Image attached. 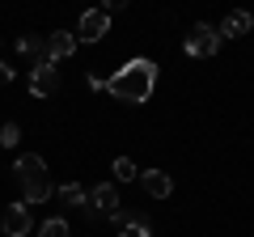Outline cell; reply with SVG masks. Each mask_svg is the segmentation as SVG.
Listing matches in <instances>:
<instances>
[{
  "mask_svg": "<svg viewBox=\"0 0 254 237\" xmlns=\"http://www.w3.org/2000/svg\"><path fill=\"white\" fill-rule=\"evenodd\" d=\"M102 34H110V13L106 9L81 13V30H76V38H81V43H98Z\"/></svg>",
  "mask_w": 254,
  "mask_h": 237,
  "instance_id": "277c9868",
  "label": "cell"
},
{
  "mask_svg": "<svg viewBox=\"0 0 254 237\" xmlns=\"http://www.w3.org/2000/svg\"><path fill=\"white\" fill-rule=\"evenodd\" d=\"M9 81H13V68L4 64V59H0V85H9Z\"/></svg>",
  "mask_w": 254,
  "mask_h": 237,
  "instance_id": "e0dca14e",
  "label": "cell"
},
{
  "mask_svg": "<svg viewBox=\"0 0 254 237\" xmlns=\"http://www.w3.org/2000/svg\"><path fill=\"white\" fill-rule=\"evenodd\" d=\"M250 30H254V17H250L246 9H233V13L225 17V26L216 30V34H220V38H246Z\"/></svg>",
  "mask_w": 254,
  "mask_h": 237,
  "instance_id": "9c48e42d",
  "label": "cell"
},
{
  "mask_svg": "<svg viewBox=\"0 0 254 237\" xmlns=\"http://www.w3.org/2000/svg\"><path fill=\"white\" fill-rule=\"evenodd\" d=\"M110 225L119 229V237H153V229H148L144 216H131V212H110Z\"/></svg>",
  "mask_w": 254,
  "mask_h": 237,
  "instance_id": "8992f818",
  "label": "cell"
},
{
  "mask_svg": "<svg viewBox=\"0 0 254 237\" xmlns=\"http://www.w3.org/2000/svg\"><path fill=\"white\" fill-rule=\"evenodd\" d=\"M60 199L72 203V208H85V199H89V195H85L81 182H64V186H60Z\"/></svg>",
  "mask_w": 254,
  "mask_h": 237,
  "instance_id": "4fadbf2b",
  "label": "cell"
},
{
  "mask_svg": "<svg viewBox=\"0 0 254 237\" xmlns=\"http://www.w3.org/2000/svg\"><path fill=\"white\" fill-rule=\"evenodd\" d=\"M115 178H119V182H136V178H140L136 161H131V157H115Z\"/></svg>",
  "mask_w": 254,
  "mask_h": 237,
  "instance_id": "5bb4252c",
  "label": "cell"
},
{
  "mask_svg": "<svg viewBox=\"0 0 254 237\" xmlns=\"http://www.w3.org/2000/svg\"><path fill=\"white\" fill-rule=\"evenodd\" d=\"M0 229H4V237H26L30 229H34V216H30L26 203H9V212H4Z\"/></svg>",
  "mask_w": 254,
  "mask_h": 237,
  "instance_id": "5b68a950",
  "label": "cell"
},
{
  "mask_svg": "<svg viewBox=\"0 0 254 237\" xmlns=\"http://www.w3.org/2000/svg\"><path fill=\"white\" fill-rule=\"evenodd\" d=\"M17 51L26 55V59H30L34 68L51 64V59H47V38H43V34H21V38H17Z\"/></svg>",
  "mask_w": 254,
  "mask_h": 237,
  "instance_id": "ba28073f",
  "label": "cell"
},
{
  "mask_svg": "<svg viewBox=\"0 0 254 237\" xmlns=\"http://www.w3.org/2000/svg\"><path fill=\"white\" fill-rule=\"evenodd\" d=\"M102 89H106L110 98H119V102L140 106V102H148L153 89H157V64L153 59H127L110 81H102Z\"/></svg>",
  "mask_w": 254,
  "mask_h": 237,
  "instance_id": "6da1fadb",
  "label": "cell"
},
{
  "mask_svg": "<svg viewBox=\"0 0 254 237\" xmlns=\"http://www.w3.org/2000/svg\"><path fill=\"white\" fill-rule=\"evenodd\" d=\"M55 89H60V72H55V64H43V68L30 72V93H34V98H47V93H55Z\"/></svg>",
  "mask_w": 254,
  "mask_h": 237,
  "instance_id": "52a82bcc",
  "label": "cell"
},
{
  "mask_svg": "<svg viewBox=\"0 0 254 237\" xmlns=\"http://www.w3.org/2000/svg\"><path fill=\"white\" fill-rule=\"evenodd\" d=\"M38 237H68V220H60V216L43 220V229H38Z\"/></svg>",
  "mask_w": 254,
  "mask_h": 237,
  "instance_id": "9a60e30c",
  "label": "cell"
},
{
  "mask_svg": "<svg viewBox=\"0 0 254 237\" xmlns=\"http://www.w3.org/2000/svg\"><path fill=\"white\" fill-rule=\"evenodd\" d=\"M17 140H21V127H17V123H4V127H0V144H4V148H13Z\"/></svg>",
  "mask_w": 254,
  "mask_h": 237,
  "instance_id": "2e32d148",
  "label": "cell"
},
{
  "mask_svg": "<svg viewBox=\"0 0 254 237\" xmlns=\"http://www.w3.org/2000/svg\"><path fill=\"white\" fill-rule=\"evenodd\" d=\"M76 51V34H68V30H55V34H47V59H68V55Z\"/></svg>",
  "mask_w": 254,
  "mask_h": 237,
  "instance_id": "8fae6325",
  "label": "cell"
},
{
  "mask_svg": "<svg viewBox=\"0 0 254 237\" xmlns=\"http://www.w3.org/2000/svg\"><path fill=\"white\" fill-rule=\"evenodd\" d=\"M220 43H225V38H220L216 30L208 26V21H195V26H190V34L182 38L187 55H216V51H220Z\"/></svg>",
  "mask_w": 254,
  "mask_h": 237,
  "instance_id": "3957f363",
  "label": "cell"
},
{
  "mask_svg": "<svg viewBox=\"0 0 254 237\" xmlns=\"http://www.w3.org/2000/svg\"><path fill=\"white\" fill-rule=\"evenodd\" d=\"M140 186H144L153 199H165V195L174 191V182H170V174H165V170H144V174H140Z\"/></svg>",
  "mask_w": 254,
  "mask_h": 237,
  "instance_id": "7c38bea8",
  "label": "cell"
},
{
  "mask_svg": "<svg viewBox=\"0 0 254 237\" xmlns=\"http://www.w3.org/2000/svg\"><path fill=\"white\" fill-rule=\"evenodd\" d=\"M17 178H21V191H26V203H47L51 199V178H47V165L38 153L17 157Z\"/></svg>",
  "mask_w": 254,
  "mask_h": 237,
  "instance_id": "7a4b0ae2",
  "label": "cell"
},
{
  "mask_svg": "<svg viewBox=\"0 0 254 237\" xmlns=\"http://www.w3.org/2000/svg\"><path fill=\"white\" fill-rule=\"evenodd\" d=\"M85 208H89V212H106V216H110V212H119V191H115L110 182L93 186V191H89V203H85Z\"/></svg>",
  "mask_w": 254,
  "mask_h": 237,
  "instance_id": "30bf717a",
  "label": "cell"
}]
</instances>
